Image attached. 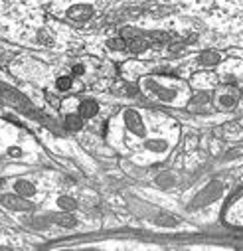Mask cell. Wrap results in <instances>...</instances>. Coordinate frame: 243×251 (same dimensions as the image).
I'll return each instance as SVG.
<instances>
[{
	"label": "cell",
	"mask_w": 243,
	"mask_h": 251,
	"mask_svg": "<svg viewBox=\"0 0 243 251\" xmlns=\"http://www.w3.org/2000/svg\"><path fill=\"white\" fill-rule=\"evenodd\" d=\"M14 190H16L18 194H22V196H30V194H34V186H32L30 182L18 180V182H14Z\"/></svg>",
	"instance_id": "3"
},
{
	"label": "cell",
	"mask_w": 243,
	"mask_h": 251,
	"mask_svg": "<svg viewBox=\"0 0 243 251\" xmlns=\"http://www.w3.org/2000/svg\"><path fill=\"white\" fill-rule=\"evenodd\" d=\"M72 85H73V79H72L70 75L59 77V79H57V89H59V91H68Z\"/></svg>",
	"instance_id": "5"
},
{
	"label": "cell",
	"mask_w": 243,
	"mask_h": 251,
	"mask_svg": "<svg viewBox=\"0 0 243 251\" xmlns=\"http://www.w3.org/2000/svg\"><path fill=\"white\" fill-rule=\"evenodd\" d=\"M2 202H4V206H6V208L22 210V212H26V210H30V208H32L28 202H24V200H20V198H14V196H4V198H2Z\"/></svg>",
	"instance_id": "1"
},
{
	"label": "cell",
	"mask_w": 243,
	"mask_h": 251,
	"mask_svg": "<svg viewBox=\"0 0 243 251\" xmlns=\"http://www.w3.org/2000/svg\"><path fill=\"white\" fill-rule=\"evenodd\" d=\"M79 113H81L83 117H93V115L97 113V103H95L93 99H85V101L79 105Z\"/></svg>",
	"instance_id": "2"
},
{
	"label": "cell",
	"mask_w": 243,
	"mask_h": 251,
	"mask_svg": "<svg viewBox=\"0 0 243 251\" xmlns=\"http://www.w3.org/2000/svg\"><path fill=\"white\" fill-rule=\"evenodd\" d=\"M66 123H68V129H72V131H75V129L81 127V119H79V115H68Z\"/></svg>",
	"instance_id": "4"
}]
</instances>
